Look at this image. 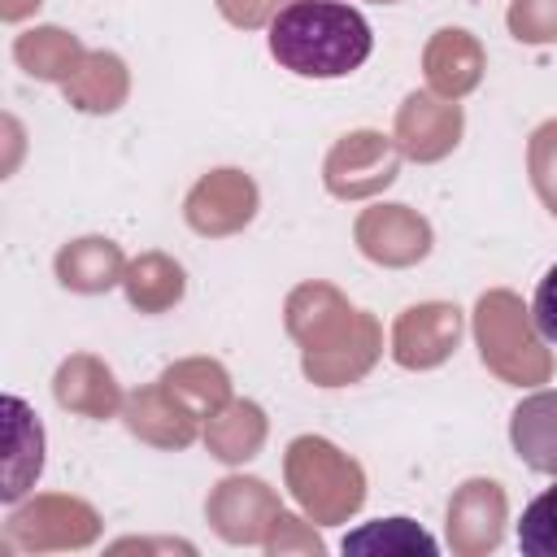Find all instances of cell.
I'll use <instances>...</instances> for the list:
<instances>
[{
	"instance_id": "1",
	"label": "cell",
	"mask_w": 557,
	"mask_h": 557,
	"mask_svg": "<svg viewBox=\"0 0 557 557\" xmlns=\"http://www.w3.org/2000/svg\"><path fill=\"white\" fill-rule=\"evenodd\" d=\"M270 57L296 78H344L366 65L374 30L344 0H292L270 17Z\"/></svg>"
},
{
	"instance_id": "2",
	"label": "cell",
	"mask_w": 557,
	"mask_h": 557,
	"mask_svg": "<svg viewBox=\"0 0 557 557\" xmlns=\"http://www.w3.org/2000/svg\"><path fill=\"white\" fill-rule=\"evenodd\" d=\"M513 448L531 470L557 474V392H535L513 409Z\"/></svg>"
},
{
	"instance_id": "3",
	"label": "cell",
	"mask_w": 557,
	"mask_h": 557,
	"mask_svg": "<svg viewBox=\"0 0 557 557\" xmlns=\"http://www.w3.org/2000/svg\"><path fill=\"white\" fill-rule=\"evenodd\" d=\"M339 548L344 553H426V557H435L440 544L413 518H379V522H366L361 531L344 535Z\"/></svg>"
},
{
	"instance_id": "4",
	"label": "cell",
	"mask_w": 557,
	"mask_h": 557,
	"mask_svg": "<svg viewBox=\"0 0 557 557\" xmlns=\"http://www.w3.org/2000/svg\"><path fill=\"white\" fill-rule=\"evenodd\" d=\"M518 548L527 557H557V483L544 487L518 518Z\"/></svg>"
},
{
	"instance_id": "5",
	"label": "cell",
	"mask_w": 557,
	"mask_h": 557,
	"mask_svg": "<svg viewBox=\"0 0 557 557\" xmlns=\"http://www.w3.org/2000/svg\"><path fill=\"white\" fill-rule=\"evenodd\" d=\"M531 322L535 331L557 348V261L544 270L540 287H535V300H531Z\"/></svg>"
}]
</instances>
